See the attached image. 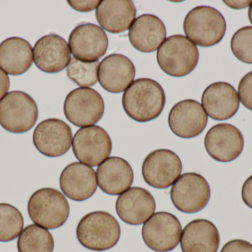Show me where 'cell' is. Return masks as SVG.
<instances>
[{
  "mask_svg": "<svg viewBox=\"0 0 252 252\" xmlns=\"http://www.w3.org/2000/svg\"><path fill=\"white\" fill-rule=\"evenodd\" d=\"M166 102L162 87L151 78H138L124 92L122 105L127 116L144 123L158 118Z\"/></svg>",
  "mask_w": 252,
  "mask_h": 252,
  "instance_id": "cell-1",
  "label": "cell"
},
{
  "mask_svg": "<svg viewBox=\"0 0 252 252\" xmlns=\"http://www.w3.org/2000/svg\"><path fill=\"white\" fill-rule=\"evenodd\" d=\"M77 238L87 250L104 252L115 247L121 235L117 219L109 213L95 211L81 218L76 229Z\"/></svg>",
  "mask_w": 252,
  "mask_h": 252,
  "instance_id": "cell-2",
  "label": "cell"
},
{
  "mask_svg": "<svg viewBox=\"0 0 252 252\" xmlns=\"http://www.w3.org/2000/svg\"><path fill=\"white\" fill-rule=\"evenodd\" d=\"M184 31L192 43L203 47H212L221 41L226 31L223 15L214 7L198 6L185 16Z\"/></svg>",
  "mask_w": 252,
  "mask_h": 252,
  "instance_id": "cell-3",
  "label": "cell"
},
{
  "mask_svg": "<svg viewBox=\"0 0 252 252\" xmlns=\"http://www.w3.org/2000/svg\"><path fill=\"white\" fill-rule=\"evenodd\" d=\"M157 62L162 71L173 77L189 75L198 65V47L183 35L167 37L158 49Z\"/></svg>",
  "mask_w": 252,
  "mask_h": 252,
  "instance_id": "cell-4",
  "label": "cell"
},
{
  "mask_svg": "<svg viewBox=\"0 0 252 252\" xmlns=\"http://www.w3.org/2000/svg\"><path fill=\"white\" fill-rule=\"evenodd\" d=\"M30 218L47 229H56L65 224L69 216V204L60 191L42 188L35 191L28 201Z\"/></svg>",
  "mask_w": 252,
  "mask_h": 252,
  "instance_id": "cell-5",
  "label": "cell"
},
{
  "mask_svg": "<svg viewBox=\"0 0 252 252\" xmlns=\"http://www.w3.org/2000/svg\"><path fill=\"white\" fill-rule=\"evenodd\" d=\"M38 118L36 103L25 92H10L0 101V125L9 133H27L35 126Z\"/></svg>",
  "mask_w": 252,
  "mask_h": 252,
  "instance_id": "cell-6",
  "label": "cell"
},
{
  "mask_svg": "<svg viewBox=\"0 0 252 252\" xmlns=\"http://www.w3.org/2000/svg\"><path fill=\"white\" fill-rule=\"evenodd\" d=\"M104 101L101 95L90 87H79L66 96L63 112L66 119L78 127L97 124L103 116Z\"/></svg>",
  "mask_w": 252,
  "mask_h": 252,
  "instance_id": "cell-7",
  "label": "cell"
},
{
  "mask_svg": "<svg viewBox=\"0 0 252 252\" xmlns=\"http://www.w3.org/2000/svg\"><path fill=\"white\" fill-rule=\"evenodd\" d=\"M211 197V189L207 180L196 173H187L181 176L170 189V198L179 211L193 214L204 210Z\"/></svg>",
  "mask_w": 252,
  "mask_h": 252,
  "instance_id": "cell-8",
  "label": "cell"
},
{
  "mask_svg": "<svg viewBox=\"0 0 252 252\" xmlns=\"http://www.w3.org/2000/svg\"><path fill=\"white\" fill-rule=\"evenodd\" d=\"M75 158L86 165L97 167L110 156L112 142L109 133L100 126L79 129L72 139Z\"/></svg>",
  "mask_w": 252,
  "mask_h": 252,
  "instance_id": "cell-9",
  "label": "cell"
},
{
  "mask_svg": "<svg viewBox=\"0 0 252 252\" xmlns=\"http://www.w3.org/2000/svg\"><path fill=\"white\" fill-rule=\"evenodd\" d=\"M182 233L179 219L167 212L154 213L142 229L145 245L157 252H168L176 249L180 242Z\"/></svg>",
  "mask_w": 252,
  "mask_h": 252,
  "instance_id": "cell-10",
  "label": "cell"
},
{
  "mask_svg": "<svg viewBox=\"0 0 252 252\" xmlns=\"http://www.w3.org/2000/svg\"><path fill=\"white\" fill-rule=\"evenodd\" d=\"M182 163L170 149H160L147 155L142 163V177L145 183L158 189L173 186L180 177Z\"/></svg>",
  "mask_w": 252,
  "mask_h": 252,
  "instance_id": "cell-11",
  "label": "cell"
},
{
  "mask_svg": "<svg viewBox=\"0 0 252 252\" xmlns=\"http://www.w3.org/2000/svg\"><path fill=\"white\" fill-rule=\"evenodd\" d=\"M32 142L37 150L44 156L58 158L70 149L72 144V130L62 120L48 118L36 126Z\"/></svg>",
  "mask_w": 252,
  "mask_h": 252,
  "instance_id": "cell-12",
  "label": "cell"
},
{
  "mask_svg": "<svg viewBox=\"0 0 252 252\" xmlns=\"http://www.w3.org/2000/svg\"><path fill=\"white\" fill-rule=\"evenodd\" d=\"M204 146L209 155L216 161L231 162L242 153L244 136L241 130L232 124H216L206 134Z\"/></svg>",
  "mask_w": 252,
  "mask_h": 252,
  "instance_id": "cell-13",
  "label": "cell"
},
{
  "mask_svg": "<svg viewBox=\"0 0 252 252\" xmlns=\"http://www.w3.org/2000/svg\"><path fill=\"white\" fill-rule=\"evenodd\" d=\"M68 44L75 59L83 62H96L106 54L109 38L98 25L82 23L72 30Z\"/></svg>",
  "mask_w": 252,
  "mask_h": 252,
  "instance_id": "cell-14",
  "label": "cell"
},
{
  "mask_svg": "<svg viewBox=\"0 0 252 252\" xmlns=\"http://www.w3.org/2000/svg\"><path fill=\"white\" fill-rule=\"evenodd\" d=\"M208 116L202 105L193 99L176 103L170 109L168 124L173 134L182 139H192L205 130Z\"/></svg>",
  "mask_w": 252,
  "mask_h": 252,
  "instance_id": "cell-15",
  "label": "cell"
},
{
  "mask_svg": "<svg viewBox=\"0 0 252 252\" xmlns=\"http://www.w3.org/2000/svg\"><path fill=\"white\" fill-rule=\"evenodd\" d=\"M35 66L47 73H57L66 68L71 61L69 44L57 34L44 36L33 47Z\"/></svg>",
  "mask_w": 252,
  "mask_h": 252,
  "instance_id": "cell-16",
  "label": "cell"
},
{
  "mask_svg": "<svg viewBox=\"0 0 252 252\" xmlns=\"http://www.w3.org/2000/svg\"><path fill=\"white\" fill-rule=\"evenodd\" d=\"M156 201L151 192L142 187H132L119 195L116 201L117 214L128 225L145 223L156 211Z\"/></svg>",
  "mask_w": 252,
  "mask_h": 252,
  "instance_id": "cell-17",
  "label": "cell"
},
{
  "mask_svg": "<svg viewBox=\"0 0 252 252\" xmlns=\"http://www.w3.org/2000/svg\"><path fill=\"white\" fill-rule=\"evenodd\" d=\"M201 105L207 115L212 119L225 121L232 118L238 112L239 96L232 84L218 81L204 90Z\"/></svg>",
  "mask_w": 252,
  "mask_h": 252,
  "instance_id": "cell-18",
  "label": "cell"
},
{
  "mask_svg": "<svg viewBox=\"0 0 252 252\" xmlns=\"http://www.w3.org/2000/svg\"><path fill=\"white\" fill-rule=\"evenodd\" d=\"M59 182L63 193L77 202L89 199L97 191L95 171L82 163L74 162L66 166L61 174Z\"/></svg>",
  "mask_w": 252,
  "mask_h": 252,
  "instance_id": "cell-19",
  "label": "cell"
},
{
  "mask_svg": "<svg viewBox=\"0 0 252 252\" xmlns=\"http://www.w3.org/2000/svg\"><path fill=\"white\" fill-rule=\"evenodd\" d=\"M136 70L130 59L124 55L114 53L100 62L98 81L101 87L111 93H121L132 84Z\"/></svg>",
  "mask_w": 252,
  "mask_h": 252,
  "instance_id": "cell-20",
  "label": "cell"
},
{
  "mask_svg": "<svg viewBox=\"0 0 252 252\" xmlns=\"http://www.w3.org/2000/svg\"><path fill=\"white\" fill-rule=\"evenodd\" d=\"M166 36L167 31L164 22L153 14L138 16L128 31L130 44L142 53L156 51L166 39Z\"/></svg>",
  "mask_w": 252,
  "mask_h": 252,
  "instance_id": "cell-21",
  "label": "cell"
},
{
  "mask_svg": "<svg viewBox=\"0 0 252 252\" xmlns=\"http://www.w3.org/2000/svg\"><path fill=\"white\" fill-rule=\"evenodd\" d=\"M97 185L105 193L120 195L130 189L133 182L131 166L124 158L109 157L97 169Z\"/></svg>",
  "mask_w": 252,
  "mask_h": 252,
  "instance_id": "cell-22",
  "label": "cell"
},
{
  "mask_svg": "<svg viewBox=\"0 0 252 252\" xmlns=\"http://www.w3.org/2000/svg\"><path fill=\"white\" fill-rule=\"evenodd\" d=\"M95 14L103 30L111 34H122L134 22L136 9L130 0H103L96 9Z\"/></svg>",
  "mask_w": 252,
  "mask_h": 252,
  "instance_id": "cell-23",
  "label": "cell"
},
{
  "mask_svg": "<svg viewBox=\"0 0 252 252\" xmlns=\"http://www.w3.org/2000/svg\"><path fill=\"white\" fill-rule=\"evenodd\" d=\"M180 244L182 252H217L220 246V235L211 221L197 219L185 226Z\"/></svg>",
  "mask_w": 252,
  "mask_h": 252,
  "instance_id": "cell-24",
  "label": "cell"
},
{
  "mask_svg": "<svg viewBox=\"0 0 252 252\" xmlns=\"http://www.w3.org/2000/svg\"><path fill=\"white\" fill-rule=\"evenodd\" d=\"M33 62V49L26 40L10 37L0 44V68L9 75L26 72Z\"/></svg>",
  "mask_w": 252,
  "mask_h": 252,
  "instance_id": "cell-25",
  "label": "cell"
},
{
  "mask_svg": "<svg viewBox=\"0 0 252 252\" xmlns=\"http://www.w3.org/2000/svg\"><path fill=\"white\" fill-rule=\"evenodd\" d=\"M19 252H53L54 239L47 229L36 224L26 226L17 241Z\"/></svg>",
  "mask_w": 252,
  "mask_h": 252,
  "instance_id": "cell-26",
  "label": "cell"
},
{
  "mask_svg": "<svg viewBox=\"0 0 252 252\" xmlns=\"http://www.w3.org/2000/svg\"><path fill=\"white\" fill-rule=\"evenodd\" d=\"M22 213L13 206L0 203V242H10L23 231Z\"/></svg>",
  "mask_w": 252,
  "mask_h": 252,
  "instance_id": "cell-27",
  "label": "cell"
},
{
  "mask_svg": "<svg viewBox=\"0 0 252 252\" xmlns=\"http://www.w3.org/2000/svg\"><path fill=\"white\" fill-rule=\"evenodd\" d=\"M99 66V61L83 62L73 57L66 68V74L71 81L80 87H92L98 81Z\"/></svg>",
  "mask_w": 252,
  "mask_h": 252,
  "instance_id": "cell-28",
  "label": "cell"
},
{
  "mask_svg": "<svg viewBox=\"0 0 252 252\" xmlns=\"http://www.w3.org/2000/svg\"><path fill=\"white\" fill-rule=\"evenodd\" d=\"M234 56L246 64H252V26L238 30L231 39Z\"/></svg>",
  "mask_w": 252,
  "mask_h": 252,
  "instance_id": "cell-29",
  "label": "cell"
},
{
  "mask_svg": "<svg viewBox=\"0 0 252 252\" xmlns=\"http://www.w3.org/2000/svg\"><path fill=\"white\" fill-rule=\"evenodd\" d=\"M238 94L241 104L252 111V71L246 74L240 81Z\"/></svg>",
  "mask_w": 252,
  "mask_h": 252,
  "instance_id": "cell-30",
  "label": "cell"
},
{
  "mask_svg": "<svg viewBox=\"0 0 252 252\" xmlns=\"http://www.w3.org/2000/svg\"><path fill=\"white\" fill-rule=\"evenodd\" d=\"M220 252H252V245L244 240H233L226 243Z\"/></svg>",
  "mask_w": 252,
  "mask_h": 252,
  "instance_id": "cell-31",
  "label": "cell"
},
{
  "mask_svg": "<svg viewBox=\"0 0 252 252\" xmlns=\"http://www.w3.org/2000/svg\"><path fill=\"white\" fill-rule=\"evenodd\" d=\"M68 4L77 11L82 12V13H87V12L93 11L96 10L98 7L100 1L94 0V1H67Z\"/></svg>",
  "mask_w": 252,
  "mask_h": 252,
  "instance_id": "cell-32",
  "label": "cell"
},
{
  "mask_svg": "<svg viewBox=\"0 0 252 252\" xmlns=\"http://www.w3.org/2000/svg\"><path fill=\"white\" fill-rule=\"evenodd\" d=\"M241 194L244 204L252 210V176L244 182Z\"/></svg>",
  "mask_w": 252,
  "mask_h": 252,
  "instance_id": "cell-33",
  "label": "cell"
},
{
  "mask_svg": "<svg viewBox=\"0 0 252 252\" xmlns=\"http://www.w3.org/2000/svg\"><path fill=\"white\" fill-rule=\"evenodd\" d=\"M10 88V78L8 75L0 68V101L7 94Z\"/></svg>",
  "mask_w": 252,
  "mask_h": 252,
  "instance_id": "cell-34",
  "label": "cell"
},
{
  "mask_svg": "<svg viewBox=\"0 0 252 252\" xmlns=\"http://www.w3.org/2000/svg\"><path fill=\"white\" fill-rule=\"evenodd\" d=\"M223 3L235 10H241L251 5L252 1H223Z\"/></svg>",
  "mask_w": 252,
  "mask_h": 252,
  "instance_id": "cell-35",
  "label": "cell"
},
{
  "mask_svg": "<svg viewBox=\"0 0 252 252\" xmlns=\"http://www.w3.org/2000/svg\"><path fill=\"white\" fill-rule=\"evenodd\" d=\"M249 19H250V22L252 25V3L251 5L250 6V8H249Z\"/></svg>",
  "mask_w": 252,
  "mask_h": 252,
  "instance_id": "cell-36",
  "label": "cell"
}]
</instances>
